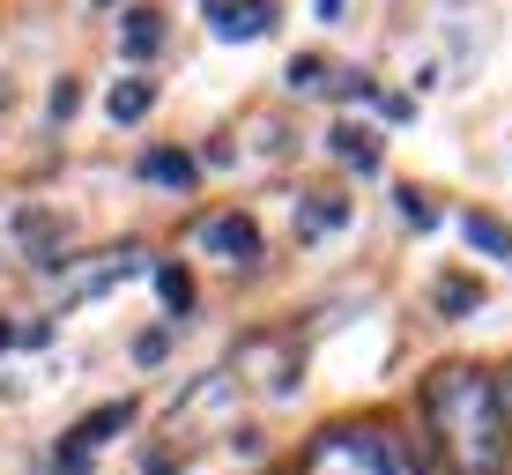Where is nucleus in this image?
Returning <instances> with one entry per match:
<instances>
[{
    "label": "nucleus",
    "mask_w": 512,
    "mask_h": 475,
    "mask_svg": "<svg viewBox=\"0 0 512 475\" xmlns=\"http://www.w3.org/2000/svg\"><path fill=\"white\" fill-rule=\"evenodd\" d=\"M423 424H431L438 453H446L461 475H498L505 468L512 416H505V386H490L483 372L446 364V372L423 386Z\"/></svg>",
    "instance_id": "obj_1"
},
{
    "label": "nucleus",
    "mask_w": 512,
    "mask_h": 475,
    "mask_svg": "<svg viewBox=\"0 0 512 475\" xmlns=\"http://www.w3.org/2000/svg\"><path fill=\"white\" fill-rule=\"evenodd\" d=\"M312 475H423L416 446L379 424H357V431H320V446H312Z\"/></svg>",
    "instance_id": "obj_2"
},
{
    "label": "nucleus",
    "mask_w": 512,
    "mask_h": 475,
    "mask_svg": "<svg viewBox=\"0 0 512 475\" xmlns=\"http://www.w3.org/2000/svg\"><path fill=\"white\" fill-rule=\"evenodd\" d=\"M127 424H134L127 401H104V409H90L75 431H67V446H60V475H82V468H90V453H97L112 431H127Z\"/></svg>",
    "instance_id": "obj_3"
},
{
    "label": "nucleus",
    "mask_w": 512,
    "mask_h": 475,
    "mask_svg": "<svg viewBox=\"0 0 512 475\" xmlns=\"http://www.w3.org/2000/svg\"><path fill=\"white\" fill-rule=\"evenodd\" d=\"M208 23L216 38H260L275 23V0H208Z\"/></svg>",
    "instance_id": "obj_4"
},
{
    "label": "nucleus",
    "mask_w": 512,
    "mask_h": 475,
    "mask_svg": "<svg viewBox=\"0 0 512 475\" xmlns=\"http://www.w3.org/2000/svg\"><path fill=\"white\" fill-rule=\"evenodd\" d=\"M201 245H208V253H231V260H253L260 253V231L245 216H208L201 223Z\"/></svg>",
    "instance_id": "obj_5"
},
{
    "label": "nucleus",
    "mask_w": 512,
    "mask_h": 475,
    "mask_svg": "<svg viewBox=\"0 0 512 475\" xmlns=\"http://www.w3.org/2000/svg\"><path fill=\"white\" fill-rule=\"evenodd\" d=\"M149 104H156V82L127 75V82H112V97H104V112H112V127H134V119H149Z\"/></svg>",
    "instance_id": "obj_6"
},
{
    "label": "nucleus",
    "mask_w": 512,
    "mask_h": 475,
    "mask_svg": "<svg viewBox=\"0 0 512 475\" xmlns=\"http://www.w3.org/2000/svg\"><path fill=\"white\" fill-rule=\"evenodd\" d=\"M141 179H156V186H186V179H193V156H179V149H149V156H141Z\"/></svg>",
    "instance_id": "obj_7"
},
{
    "label": "nucleus",
    "mask_w": 512,
    "mask_h": 475,
    "mask_svg": "<svg viewBox=\"0 0 512 475\" xmlns=\"http://www.w3.org/2000/svg\"><path fill=\"white\" fill-rule=\"evenodd\" d=\"M156 38H164V15H156V8H127V52H134V60H149Z\"/></svg>",
    "instance_id": "obj_8"
},
{
    "label": "nucleus",
    "mask_w": 512,
    "mask_h": 475,
    "mask_svg": "<svg viewBox=\"0 0 512 475\" xmlns=\"http://www.w3.org/2000/svg\"><path fill=\"white\" fill-rule=\"evenodd\" d=\"M461 231H468V245H475V253H490V260H505V253H512V231H505L498 216H468Z\"/></svg>",
    "instance_id": "obj_9"
},
{
    "label": "nucleus",
    "mask_w": 512,
    "mask_h": 475,
    "mask_svg": "<svg viewBox=\"0 0 512 475\" xmlns=\"http://www.w3.org/2000/svg\"><path fill=\"white\" fill-rule=\"evenodd\" d=\"M334 156L357 164V171H379V149H372V134H364V127H334Z\"/></svg>",
    "instance_id": "obj_10"
},
{
    "label": "nucleus",
    "mask_w": 512,
    "mask_h": 475,
    "mask_svg": "<svg viewBox=\"0 0 512 475\" xmlns=\"http://www.w3.org/2000/svg\"><path fill=\"white\" fill-rule=\"evenodd\" d=\"M156 290H164V305H171V312H186V305H193V283H186V268H156Z\"/></svg>",
    "instance_id": "obj_11"
},
{
    "label": "nucleus",
    "mask_w": 512,
    "mask_h": 475,
    "mask_svg": "<svg viewBox=\"0 0 512 475\" xmlns=\"http://www.w3.org/2000/svg\"><path fill=\"white\" fill-rule=\"evenodd\" d=\"M342 223V201H327V193H312V208H305V231H334Z\"/></svg>",
    "instance_id": "obj_12"
},
{
    "label": "nucleus",
    "mask_w": 512,
    "mask_h": 475,
    "mask_svg": "<svg viewBox=\"0 0 512 475\" xmlns=\"http://www.w3.org/2000/svg\"><path fill=\"white\" fill-rule=\"evenodd\" d=\"M320 75H327V60H290V90H320Z\"/></svg>",
    "instance_id": "obj_13"
},
{
    "label": "nucleus",
    "mask_w": 512,
    "mask_h": 475,
    "mask_svg": "<svg viewBox=\"0 0 512 475\" xmlns=\"http://www.w3.org/2000/svg\"><path fill=\"white\" fill-rule=\"evenodd\" d=\"M475 297H483V290H475V283H446V290H438V305H446V312H468V305H475Z\"/></svg>",
    "instance_id": "obj_14"
},
{
    "label": "nucleus",
    "mask_w": 512,
    "mask_h": 475,
    "mask_svg": "<svg viewBox=\"0 0 512 475\" xmlns=\"http://www.w3.org/2000/svg\"><path fill=\"white\" fill-rule=\"evenodd\" d=\"M505 416H512V379H505Z\"/></svg>",
    "instance_id": "obj_15"
}]
</instances>
